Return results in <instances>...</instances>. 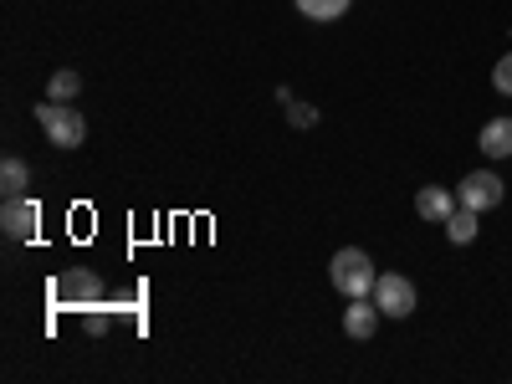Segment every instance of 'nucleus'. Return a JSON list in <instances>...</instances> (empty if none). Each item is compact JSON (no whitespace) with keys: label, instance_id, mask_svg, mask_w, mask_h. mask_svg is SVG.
Returning a JSON list of instances; mask_svg holds the SVG:
<instances>
[{"label":"nucleus","instance_id":"13","mask_svg":"<svg viewBox=\"0 0 512 384\" xmlns=\"http://www.w3.org/2000/svg\"><path fill=\"white\" fill-rule=\"evenodd\" d=\"M77 93H82V77H77V72H67V67L52 72V82H47V98H52V103H72Z\"/></svg>","mask_w":512,"mask_h":384},{"label":"nucleus","instance_id":"4","mask_svg":"<svg viewBox=\"0 0 512 384\" xmlns=\"http://www.w3.org/2000/svg\"><path fill=\"white\" fill-rule=\"evenodd\" d=\"M369 297L379 303L384 318H410V313H415V282L400 277V272H379V282H374Z\"/></svg>","mask_w":512,"mask_h":384},{"label":"nucleus","instance_id":"10","mask_svg":"<svg viewBox=\"0 0 512 384\" xmlns=\"http://www.w3.org/2000/svg\"><path fill=\"white\" fill-rule=\"evenodd\" d=\"M477 221H482V210H472V205H456L451 216H446V236H451L456 246H472V241H477Z\"/></svg>","mask_w":512,"mask_h":384},{"label":"nucleus","instance_id":"15","mask_svg":"<svg viewBox=\"0 0 512 384\" xmlns=\"http://www.w3.org/2000/svg\"><path fill=\"white\" fill-rule=\"evenodd\" d=\"M492 88H497L502 98H512V52L497 57V67H492Z\"/></svg>","mask_w":512,"mask_h":384},{"label":"nucleus","instance_id":"17","mask_svg":"<svg viewBox=\"0 0 512 384\" xmlns=\"http://www.w3.org/2000/svg\"><path fill=\"white\" fill-rule=\"evenodd\" d=\"M108 308H113V313H139V292H118Z\"/></svg>","mask_w":512,"mask_h":384},{"label":"nucleus","instance_id":"9","mask_svg":"<svg viewBox=\"0 0 512 384\" xmlns=\"http://www.w3.org/2000/svg\"><path fill=\"white\" fill-rule=\"evenodd\" d=\"M482 154L487 159H512V118H492V123H482Z\"/></svg>","mask_w":512,"mask_h":384},{"label":"nucleus","instance_id":"12","mask_svg":"<svg viewBox=\"0 0 512 384\" xmlns=\"http://www.w3.org/2000/svg\"><path fill=\"white\" fill-rule=\"evenodd\" d=\"M354 6V0H297V11H303L308 21H338Z\"/></svg>","mask_w":512,"mask_h":384},{"label":"nucleus","instance_id":"1","mask_svg":"<svg viewBox=\"0 0 512 384\" xmlns=\"http://www.w3.org/2000/svg\"><path fill=\"white\" fill-rule=\"evenodd\" d=\"M52 303H57V308H67V313H93V308H103V303H108V287H103V277H98V272L72 267V272H62V277L52 282Z\"/></svg>","mask_w":512,"mask_h":384},{"label":"nucleus","instance_id":"14","mask_svg":"<svg viewBox=\"0 0 512 384\" xmlns=\"http://www.w3.org/2000/svg\"><path fill=\"white\" fill-rule=\"evenodd\" d=\"M287 123H292V128H313V123H318V108L292 98V103H287Z\"/></svg>","mask_w":512,"mask_h":384},{"label":"nucleus","instance_id":"5","mask_svg":"<svg viewBox=\"0 0 512 384\" xmlns=\"http://www.w3.org/2000/svg\"><path fill=\"white\" fill-rule=\"evenodd\" d=\"M502 195H507V185H502V175H492V169H477V175H466L456 185V200L472 205V210H497Z\"/></svg>","mask_w":512,"mask_h":384},{"label":"nucleus","instance_id":"8","mask_svg":"<svg viewBox=\"0 0 512 384\" xmlns=\"http://www.w3.org/2000/svg\"><path fill=\"white\" fill-rule=\"evenodd\" d=\"M461 200L451 195V190H441V185H425L420 195H415V210H420V221H436V226H446V216L456 210Z\"/></svg>","mask_w":512,"mask_h":384},{"label":"nucleus","instance_id":"16","mask_svg":"<svg viewBox=\"0 0 512 384\" xmlns=\"http://www.w3.org/2000/svg\"><path fill=\"white\" fill-rule=\"evenodd\" d=\"M108 318H113V308L103 303V308H93V313H82V328H88V338H103L108 333Z\"/></svg>","mask_w":512,"mask_h":384},{"label":"nucleus","instance_id":"3","mask_svg":"<svg viewBox=\"0 0 512 384\" xmlns=\"http://www.w3.org/2000/svg\"><path fill=\"white\" fill-rule=\"evenodd\" d=\"M36 123H41V134H47L57 149H77L82 139H88V123H82V113L72 103H36Z\"/></svg>","mask_w":512,"mask_h":384},{"label":"nucleus","instance_id":"2","mask_svg":"<svg viewBox=\"0 0 512 384\" xmlns=\"http://www.w3.org/2000/svg\"><path fill=\"white\" fill-rule=\"evenodd\" d=\"M328 277H333V287L344 292V297H369V292H374V282H379V272H374V262H369V251H359V246L333 251Z\"/></svg>","mask_w":512,"mask_h":384},{"label":"nucleus","instance_id":"6","mask_svg":"<svg viewBox=\"0 0 512 384\" xmlns=\"http://www.w3.org/2000/svg\"><path fill=\"white\" fill-rule=\"evenodd\" d=\"M36 221H41V210H36V200H26V195L6 200V210H0V231H6L11 241H31V236H36Z\"/></svg>","mask_w":512,"mask_h":384},{"label":"nucleus","instance_id":"11","mask_svg":"<svg viewBox=\"0 0 512 384\" xmlns=\"http://www.w3.org/2000/svg\"><path fill=\"white\" fill-rule=\"evenodd\" d=\"M26 185H31V169H26V159H6L0 164V190H6V200H16V195H26Z\"/></svg>","mask_w":512,"mask_h":384},{"label":"nucleus","instance_id":"7","mask_svg":"<svg viewBox=\"0 0 512 384\" xmlns=\"http://www.w3.org/2000/svg\"><path fill=\"white\" fill-rule=\"evenodd\" d=\"M374 328H379V303H374V297H349L344 333L349 338H374Z\"/></svg>","mask_w":512,"mask_h":384}]
</instances>
